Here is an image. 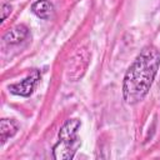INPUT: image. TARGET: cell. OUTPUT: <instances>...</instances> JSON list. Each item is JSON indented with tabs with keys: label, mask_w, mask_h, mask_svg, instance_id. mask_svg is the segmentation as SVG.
Here are the masks:
<instances>
[{
	"label": "cell",
	"mask_w": 160,
	"mask_h": 160,
	"mask_svg": "<svg viewBox=\"0 0 160 160\" xmlns=\"http://www.w3.org/2000/svg\"><path fill=\"white\" fill-rule=\"evenodd\" d=\"M160 66V51L154 45L144 46L125 72L122 98L128 105L144 100L151 89Z\"/></svg>",
	"instance_id": "1"
},
{
	"label": "cell",
	"mask_w": 160,
	"mask_h": 160,
	"mask_svg": "<svg viewBox=\"0 0 160 160\" xmlns=\"http://www.w3.org/2000/svg\"><path fill=\"white\" fill-rule=\"evenodd\" d=\"M90 51L88 48H80L69 60L68 68H66V78L69 81H78L80 80L90 62Z\"/></svg>",
	"instance_id": "2"
},
{
	"label": "cell",
	"mask_w": 160,
	"mask_h": 160,
	"mask_svg": "<svg viewBox=\"0 0 160 160\" xmlns=\"http://www.w3.org/2000/svg\"><path fill=\"white\" fill-rule=\"evenodd\" d=\"M40 76L41 75H40L39 70H32L25 79L20 80L19 82L9 85V90L14 95L28 98L34 92V90H35V88H36V85L40 80Z\"/></svg>",
	"instance_id": "3"
},
{
	"label": "cell",
	"mask_w": 160,
	"mask_h": 160,
	"mask_svg": "<svg viewBox=\"0 0 160 160\" xmlns=\"http://www.w3.org/2000/svg\"><path fill=\"white\" fill-rule=\"evenodd\" d=\"M80 144H81L80 140H76V141L59 140L52 149L54 159H56V160H71L74 158L75 152L78 151Z\"/></svg>",
	"instance_id": "4"
},
{
	"label": "cell",
	"mask_w": 160,
	"mask_h": 160,
	"mask_svg": "<svg viewBox=\"0 0 160 160\" xmlns=\"http://www.w3.org/2000/svg\"><path fill=\"white\" fill-rule=\"evenodd\" d=\"M81 126V121L79 119H69L66 122L61 126L59 130V140L64 141H76L78 138V130Z\"/></svg>",
	"instance_id": "5"
},
{
	"label": "cell",
	"mask_w": 160,
	"mask_h": 160,
	"mask_svg": "<svg viewBox=\"0 0 160 160\" xmlns=\"http://www.w3.org/2000/svg\"><path fill=\"white\" fill-rule=\"evenodd\" d=\"M29 35V29L22 25V24H19V25H15L14 28H11L10 30H8L2 38V40L9 44V45H15V44H19L21 41H24Z\"/></svg>",
	"instance_id": "6"
},
{
	"label": "cell",
	"mask_w": 160,
	"mask_h": 160,
	"mask_svg": "<svg viewBox=\"0 0 160 160\" xmlns=\"http://www.w3.org/2000/svg\"><path fill=\"white\" fill-rule=\"evenodd\" d=\"M31 11L40 19L48 20L54 14V5L49 0H36L31 5Z\"/></svg>",
	"instance_id": "7"
},
{
	"label": "cell",
	"mask_w": 160,
	"mask_h": 160,
	"mask_svg": "<svg viewBox=\"0 0 160 160\" xmlns=\"http://www.w3.org/2000/svg\"><path fill=\"white\" fill-rule=\"evenodd\" d=\"M19 126L16 124V121H14L12 119H2L0 121V136H1V144H5V141L10 138H12L16 131H18Z\"/></svg>",
	"instance_id": "8"
},
{
	"label": "cell",
	"mask_w": 160,
	"mask_h": 160,
	"mask_svg": "<svg viewBox=\"0 0 160 160\" xmlns=\"http://www.w3.org/2000/svg\"><path fill=\"white\" fill-rule=\"evenodd\" d=\"M11 12V5L10 4H2L1 5V22L6 20V18Z\"/></svg>",
	"instance_id": "9"
}]
</instances>
